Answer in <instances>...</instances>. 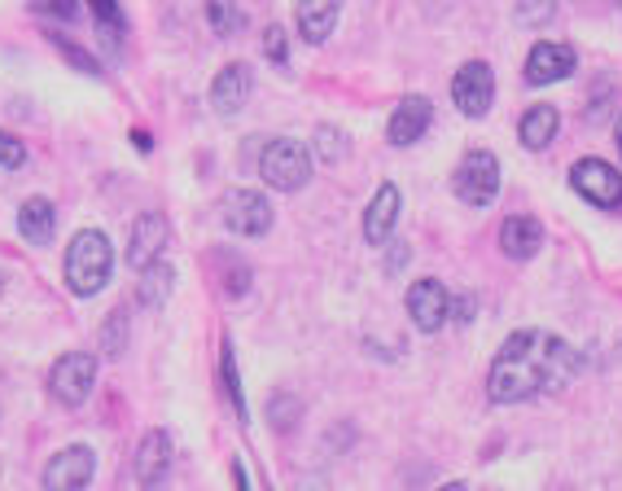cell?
<instances>
[{
    "label": "cell",
    "instance_id": "obj_1",
    "mask_svg": "<svg viewBox=\"0 0 622 491\" xmlns=\"http://www.w3.org/2000/svg\"><path fill=\"white\" fill-rule=\"evenodd\" d=\"M574 369H578V356L565 338L543 330H522L500 347L487 373V395L495 404H522L539 391H561L574 378Z\"/></svg>",
    "mask_w": 622,
    "mask_h": 491
},
{
    "label": "cell",
    "instance_id": "obj_2",
    "mask_svg": "<svg viewBox=\"0 0 622 491\" xmlns=\"http://www.w3.org/2000/svg\"><path fill=\"white\" fill-rule=\"evenodd\" d=\"M115 273V251H110V237L101 228H80L67 246V286L80 299L101 295V286Z\"/></svg>",
    "mask_w": 622,
    "mask_h": 491
},
{
    "label": "cell",
    "instance_id": "obj_3",
    "mask_svg": "<svg viewBox=\"0 0 622 491\" xmlns=\"http://www.w3.org/2000/svg\"><path fill=\"white\" fill-rule=\"evenodd\" d=\"M259 176L276 193H298L311 180V149L302 141H294V136H276L259 154Z\"/></svg>",
    "mask_w": 622,
    "mask_h": 491
},
{
    "label": "cell",
    "instance_id": "obj_4",
    "mask_svg": "<svg viewBox=\"0 0 622 491\" xmlns=\"http://www.w3.org/2000/svg\"><path fill=\"white\" fill-rule=\"evenodd\" d=\"M452 193L469 206H491L500 197V158L491 149H469L452 171Z\"/></svg>",
    "mask_w": 622,
    "mask_h": 491
},
{
    "label": "cell",
    "instance_id": "obj_5",
    "mask_svg": "<svg viewBox=\"0 0 622 491\" xmlns=\"http://www.w3.org/2000/svg\"><path fill=\"white\" fill-rule=\"evenodd\" d=\"M93 382H97V356L88 351H67L49 373V391L67 408H80L93 395Z\"/></svg>",
    "mask_w": 622,
    "mask_h": 491
},
{
    "label": "cell",
    "instance_id": "obj_6",
    "mask_svg": "<svg viewBox=\"0 0 622 491\" xmlns=\"http://www.w3.org/2000/svg\"><path fill=\"white\" fill-rule=\"evenodd\" d=\"M570 184H574V193L583 197V202H591V206H618L622 202V171L618 167H609L605 158H578L574 167H570Z\"/></svg>",
    "mask_w": 622,
    "mask_h": 491
},
{
    "label": "cell",
    "instance_id": "obj_7",
    "mask_svg": "<svg viewBox=\"0 0 622 491\" xmlns=\"http://www.w3.org/2000/svg\"><path fill=\"white\" fill-rule=\"evenodd\" d=\"M452 101L465 119H482L495 101V71L487 62H465L456 75H452Z\"/></svg>",
    "mask_w": 622,
    "mask_h": 491
},
{
    "label": "cell",
    "instance_id": "obj_8",
    "mask_svg": "<svg viewBox=\"0 0 622 491\" xmlns=\"http://www.w3.org/2000/svg\"><path fill=\"white\" fill-rule=\"evenodd\" d=\"M93 469H97L93 447L71 443L45 465V491H84L93 482Z\"/></svg>",
    "mask_w": 622,
    "mask_h": 491
},
{
    "label": "cell",
    "instance_id": "obj_9",
    "mask_svg": "<svg viewBox=\"0 0 622 491\" xmlns=\"http://www.w3.org/2000/svg\"><path fill=\"white\" fill-rule=\"evenodd\" d=\"M404 303H408V316L417 321V330H421V334H439V330H443V321H447V312H452V295H447V286H443V282H434V277L412 282Z\"/></svg>",
    "mask_w": 622,
    "mask_h": 491
},
{
    "label": "cell",
    "instance_id": "obj_10",
    "mask_svg": "<svg viewBox=\"0 0 622 491\" xmlns=\"http://www.w3.org/2000/svg\"><path fill=\"white\" fill-rule=\"evenodd\" d=\"M224 224H228L232 232H241V237H263V232L272 228V206H267V197L254 193V189H232V193L224 197Z\"/></svg>",
    "mask_w": 622,
    "mask_h": 491
},
{
    "label": "cell",
    "instance_id": "obj_11",
    "mask_svg": "<svg viewBox=\"0 0 622 491\" xmlns=\"http://www.w3.org/2000/svg\"><path fill=\"white\" fill-rule=\"evenodd\" d=\"M574 67H578V58H574L570 45H561V40H539V45L530 49V58H526V84L543 88V84L570 80Z\"/></svg>",
    "mask_w": 622,
    "mask_h": 491
},
{
    "label": "cell",
    "instance_id": "obj_12",
    "mask_svg": "<svg viewBox=\"0 0 622 491\" xmlns=\"http://www.w3.org/2000/svg\"><path fill=\"white\" fill-rule=\"evenodd\" d=\"M163 251H167V219H163L158 211L136 215L132 237H128V264L145 273L149 264H158V260H163Z\"/></svg>",
    "mask_w": 622,
    "mask_h": 491
},
{
    "label": "cell",
    "instance_id": "obj_13",
    "mask_svg": "<svg viewBox=\"0 0 622 491\" xmlns=\"http://www.w3.org/2000/svg\"><path fill=\"white\" fill-rule=\"evenodd\" d=\"M434 123V106L430 97H404L395 110H391V123H386V141L391 145H417Z\"/></svg>",
    "mask_w": 622,
    "mask_h": 491
},
{
    "label": "cell",
    "instance_id": "obj_14",
    "mask_svg": "<svg viewBox=\"0 0 622 491\" xmlns=\"http://www.w3.org/2000/svg\"><path fill=\"white\" fill-rule=\"evenodd\" d=\"M171 456H176L171 434L154 426V430L141 439V447H136V482H141L145 491H154V487L171 474Z\"/></svg>",
    "mask_w": 622,
    "mask_h": 491
},
{
    "label": "cell",
    "instance_id": "obj_15",
    "mask_svg": "<svg viewBox=\"0 0 622 491\" xmlns=\"http://www.w3.org/2000/svg\"><path fill=\"white\" fill-rule=\"evenodd\" d=\"M250 93H254V71L246 62H228L211 84V106L219 115H237L250 101Z\"/></svg>",
    "mask_w": 622,
    "mask_h": 491
},
{
    "label": "cell",
    "instance_id": "obj_16",
    "mask_svg": "<svg viewBox=\"0 0 622 491\" xmlns=\"http://www.w3.org/2000/svg\"><path fill=\"white\" fill-rule=\"evenodd\" d=\"M543 246V224L535 215H509L500 228V251L509 260H535Z\"/></svg>",
    "mask_w": 622,
    "mask_h": 491
},
{
    "label": "cell",
    "instance_id": "obj_17",
    "mask_svg": "<svg viewBox=\"0 0 622 491\" xmlns=\"http://www.w3.org/2000/svg\"><path fill=\"white\" fill-rule=\"evenodd\" d=\"M395 219H399V189H395V184H382V189L373 193L369 211H364V237H369L373 246L391 241Z\"/></svg>",
    "mask_w": 622,
    "mask_h": 491
},
{
    "label": "cell",
    "instance_id": "obj_18",
    "mask_svg": "<svg viewBox=\"0 0 622 491\" xmlns=\"http://www.w3.org/2000/svg\"><path fill=\"white\" fill-rule=\"evenodd\" d=\"M19 232H23L32 246H49L53 232H58V211H53V202L40 197V193L27 197L23 211H19Z\"/></svg>",
    "mask_w": 622,
    "mask_h": 491
},
{
    "label": "cell",
    "instance_id": "obj_19",
    "mask_svg": "<svg viewBox=\"0 0 622 491\" xmlns=\"http://www.w3.org/2000/svg\"><path fill=\"white\" fill-rule=\"evenodd\" d=\"M557 128H561V115H557V106L539 101V106H530V110L522 115V123H517V136H522V145H526V149H543V145H552Z\"/></svg>",
    "mask_w": 622,
    "mask_h": 491
},
{
    "label": "cell",
    "instance_id": "obj_20",
    "mask_svg": "<svg viewBox=\"0 0 622 491\" xmlns=\"http://www.w3.org/2000/svg\"><path fill=\"white\" fill-rule=\"evenodd\" d=\"M338 23V5L334 0H321V5H298V32L311 40V45H325L330 32Z\"/></svg>",
    "mask_w": 622,
    "mask_h": 491
},
{
    "label": "cell",
    "instance_id": "obj_21",
    "mask_svg": "<svg viewBox=\"0 0 622 491\" xmlns=\"http://www.w3.org/2000/svg\"><path fill=\"white\" fill-rule=\"evenodd\" d=\"M171 286H176V268H171L167 260H158V264H149V268L141 273L136 299H141L145 308H163V303L171 299Z\"/></svg>",
    "mask_w": 622,
    "mask_h": 491
},
{
    "label": "cell",
    "instance_id": "obj_22",
    "mask_svg": "<svg viewBox=\"0 0 622 491\" xmlns=\"http://www.w3.org/2000/svg\"><path fill=\"white\" fill-rule=\"evenodd\" d=\"M206 23L215 27V36H237L246 27V10L228 5V0H215V5H206Z\"/></svg>",
    "mask_w": 622,
    "mask_h": 491
},
{
    "label": "cell",
    "instance_id": "obj_23",
    "mask_svg": "<svg viewBox=\"0 0 622 491\" xmlns=\"http://www.w3.org/2000/svg\"><path fill=\"white\" fill-rule=\"evenodd\" d=\"M215 260H219V268L228 273V286H224V290H228V299H241V295L250 290V268H246L241 260H232L228 251H219Z\"/></svg>",
    "mask_w": 622,
    "mask_h": 491
},
{
    "label": "cell",
    "instance_id": "obj_24",
    "mask_svg": "<svg viewBox=\"0 0 622 491\" xmlns=\"http://www.w3.org/2000/svg\"><path fill=\"white\" fill-rule=\"evenodd\" d=\"M123 347H128V316H123V308L119 312H110V321H106V338H101V356H123Z\"/></svg>",
    "mask_w": 622,
    "mask_h": 491
},
{
    "label": "cell",
    "instance_id": "obj_25",
    "mask_svg": "<svg viewBox=\"0 0 622 491\" xmlns=\"http://www.w3.org/2000/svg\"><path fill=\"white\" fill-rule=\"evenodd\" d=\"M23 163H27V145H23L14 132L0 128V167L14 171V167H23Z\"/></svg>",
    "mask_w": 622,
    "mask_h": 491
},
{
    "label": "cell",
    "instance_id": "obj_26",
    "mask_svg": "<svg viewBox=\"0 0 622 491\" xmlns=\"http://www.w3.org/2000/svg\"><path fill=\"white\" fill-rule=\"evenodd\" d=\"M316 141H321V145H316V154H321L325 163H338V158H343V145H347V136H343L338 128H321V132H316Z\"/></svg>",
    "mask_w": 622,
    "mask_h": 491
},
{
    "label": "cell",
    "instance_id": "obj_27",
    "mask_svg": "<svg viewBox=\"0 0 622 491\" xmlns=\"http://www.w3.org/2000/svg\"><path fill=\"white\" fill-rule=\"evenodd\" d=\"M93 19H97V27H106L110 36H123V10L119 5H110V0H101V5H93Z\"/></svg>",
    "mask_w": 622,
    "mask_h": 491
},
{
    "label": "cell",
    "instance_id": "obj_28",
    "mask_svg": "<svg viewBox=\"0 0 622 491\" xmlns=\"http://www.w3.org/2000/svg\"><path fill=\"white\" fill-rule=\"evenodd\" d=\"M263 53H267L276 67H285V62H289V45H285V32H280L276 23L263 32Z\"/></svg>",
    "mask_w": 622,
    "mask_h": 491
},
{
    "label": "cell",
    "instance_id": "obj_29",
    "mask_svg": "<svg viewBox=\"0 0 622 491\" xmlns=\"http://www.w3.org/2000/svg\"><path fill=\"white\" fill-rule=\"evenodd\" d=\"M224 382H228V395H232V408L246 417V399H241V386H237V373H232V347L224 343Z\"/></svg>",
    "mask_w": 622,
    "mask_h": 491
},
{
    "label": "cell",
    "instance_id": "obj_30",
    "mask_svg": "<svg viewBox=\"0 0 622 491\" xmlns=\"http://www.w3.org/2000/svg\"><path fill=\"white\" fill-rule=\"evenodd\" d=\"M53 45H58V49H62V53H67V58H71V62H75V67L84 71V75H101V67H97V62H93V58H88L84 49H75V45H67V40H53Z\"/></svg>",
    "mask_w": 622,
    "mask_h": 491
},
{
    "label": "cell",
    "instance_id": "obj_31",
    "mask_svg": "<svg viewBox=\"0 0 622 491\" xmlns=\"http://www.w3.org/2000/svg\"><path fill=\"white\" fill-rule=\"evenodd\" d=\"M517 19H522V23H548V19H557V5H530V10L522 5Z\"/></svg>",
    "mask_w": 622,
    "mask_h": 491
},
{
    "label": "cell",
    "instance_id": "obj_32",
    "mask_svg": "<svg viewBox=\"0 0 622 491\" xmlns=\"http://www.w3.org/2000/svg\"><path fill=\"white\" fill-rule=\"evenodd\" d=\"M294 491H330V478H325V474H311V478H302Z\"/></svg>",
    "mask_w": 622,
    "mask_h": 491
},
{
    "label": "cell",
    "instance_id": "obj_33",
    "mask_svg": "<svg viewBox=\"0 0 622 491\" xmlns=\"http://www.w3.org/2000/svg\"><path fill=\"white\" fill-rule=\"evenodd\" d=\"M439 491H469L465 482H447V487H439Z\"/></svg>",
    "mask_w": 622,
    "mask_h": 491
},
{
    "label": "cell",
    "instance_id": "obj_34",
    "mask_svg": "<svg viewBox=\"0 0 622 491\" xmlns=\"http://www.w3.org/2000/svg\"><path fill=\"white\" fill-rule=\"evenodd\" d=\"M613 132H618V149H622V115H618V123H613Z\"/></svg>",
    "mask_w": 622,
    "mask_h": 491
},
{
    "label": "cell",
    "instance_id": "obj_35",
    "mask_svg": "<svg viewBox=\"0 0 622 491\" xmlns=\"http://www.w3.org/2000/svg\"><path fill=\"white\" fill-rule=\"evenodd\" d=\"M0 286H5V282H0Z\"/></svg>",
    "mask_w": 622,
    "mask_h": 491
}]
</instances>
